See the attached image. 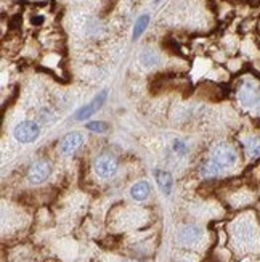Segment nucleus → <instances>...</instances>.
Wrapping results in <instances>:
<instances>
[{"label":"nucleus","instance_id":"nucleus-5","mask_svg":"<svg viewBox=\"0 0 260 262\" xmlns=\"http://www.w3.org/2000/svg\"><path fill=\"white\" fill-rule=\"evenodd\" d=\"M238 100L240 103L244 106V108H254L257 106L258 103V92L254 84L251 82H246L240 87V92H238Z\"/></svg>","mask_w":260,"mask_h":262},{"label":"nucleus","instance_id":"nucleus-2","mask_svg":"<svg viewBox=\"0 0 260 262\" xmlns=\"http://www.w3.org/2000/svg\"><path fill=\"white\" fill-rule=\"evenodd\" d=\"M40 135V127L34 121H22L13 129V137L21 143H32Z\"/></svg>","mask_w":260,"mask_h":262},{"label":"nucleus","instance_id":"nucleus-17","mask_svg":"<svg viewBox=\"0 0 260 262\" xmlns=\"http://www.w3.org/2000/svg\"><path fill=\"white\" fill-rule=\"evenodd\" d=\"M255 110H257V111L260 113V100H258V103H257V106H255Z\"/></svg>","mask_w":260,"mask_h":262},{"label":"nucleus","instance_id":"nucleus-18","mask_svg":"<svg viewBox=\"0 0 260 262\" xmlns=\"http://www.w3.org/2000/svg\"><path fill=\"white\" fill-rule=\"evenodd\" d=\"M124 262H141V260H124Z\"/></svg>","mask_w":260,"mask_h":262},{"label":"nucleus","instance_id":"nucleus-7","mask_svg":"<svg viewBox=\"0 0 260 262\" xmlns=\"http://www.w3.org/2000/svg\"><path fill=\"white\" fill-rule=\"evenodd\" d=\"M82 142H84V137L79 132L67 134L64 139L61 140V143H60V151L63 155H73L77 150V148L82 145Z\"/></svg>","mask_w":260,"mask_h":262},{"label":"nucleus","instance_id":"nucleus-15","mask_svg":"<svg viewBox=\"0 0 260 262\" xmlns=\"http://www.w3.org/2000/svg\"><path fill=\"white\" fill-rule=\"evenodd\" d=\"M87 127L93 132H105L106 130V124L105 122H88Z\"/></svg>","mask_w":260,"mask_h":262},{"label":"nucleus","instance_id":"nucleus-4","mask_svg":"<svg viewBox=\"0 0 260 262\" xmlns=\"http://www.w3.org/2000/svg\"><path fill=\"white\" fill-rule=\"evenodd\" d=\"M50 172H52V166H50L49 161H37V163H34L29 167L28 180L34 185H39V184H42V182H45L49 179Z\"/></svg>","mask_w":260,"mask_h":262},{"label":"nucleus","instance_id":"nucleus-11","mask_svg":"<svg viewBox=\"0 0 260 262\" xmlns=\"http://www.w3.org/2000/svg\"><path fill=\"white\" fill-rule=\"evenodd\" d=\"M201 236V230L195 225H188V227H183L182 230L178 233V240L183 242V243H195L199 240Z\"/></svg>","mask_w":260,"mask_h":262},{"label":"nucleus","instance_id":"nucleus-9","mask_svg":"<svg viewBox=\"0 0 260 262\" xmlns=\"http://www.w3.org/2000/svg\"><path fill=\"white\" fill-rule=\"evenodd\" d=\"M150 184L148 182H145V180H140L137 182V184H133L132 188H130V196L135 200V201H143L150 196Z\"/></svg>","mask_w":260,"mask_h":262},{"label":"nucleus","instance_id":"nucleus-1","mask_svg":"<svg viewBox=\"0 0 260 262\" xmlns=\"http://www.w3.org/2000/svg\"><path fill=\"white\" fill-rule=\"evenodd\" d=\"M210 159L216 164H219L222 169H227V167H233L236 164V161H238V153H236V150L231 145L219 143L212 148Z\"/></svg>","mask_w":260,"mask_h":262},{"label":"nucleus","instance_id":"nucleus-6","mask_svg":"<svg viewBox=\"0 0 260 262\" xmlns=\"http://www.w3.org/2000/svg\"><path fill=\"white\" fill-rule=\"evenodd\" d=\"M106 95H108L106 90H103V92H101V94H98L92 101H90L88 105L82 106L81 110H79V111L76 113V119H77V121H84V119H87V118L92 116L93 113H95V111H98V108L105 103Z\"/></svg>","mask_w":260,"mask_h":262},{"label":"nucleus","instance_id":"nucleus-14","mask_svg":"<svg viewBox=\"0 0 260 262\" xmlns=\"http://www.w3.org/2000/svg\"><path fill=\"white\" fill-rule=\"evenodd\" d=\"M148 25H150V15H141V16L137 19V23H135V28H133V39H138Z\"/></svg>","mask_w":260,"mask_h":262},{"label":"nucleus","instance_id":"nucleus-16","mask_svg":"<svg viewBox=\"0 0 260 262\" xmlns=\"http://www.w3.org/2000/svg\"><path fill=\"white\" fill-rule=\"evenodd\" d=\"M174 151L178 153V155H185V153H186V145H185V142H182V140H175V142H174Z\"/></svg>","mask_w":260,"mask_h":262},{"label":"nucleus","instance_id":"nucleus-10","mask_svg":"<svg viewBox=\"0 0 260 262\" xmlns=\"http://www.w3.org/2000/svg\"><path fill=\"white\" fill-rule=\"evenodd\" d=\"M156 182L166 195H171L172 187H174V179L167 170H156Z\"/></svg>","mask_w":260,"mask_h":262},{"label":"nucleus","instance_id":"nucleus-3","mask_svg":"<svg viewBox=\"0 0 260 262\" xmlns=\"http://www.w3.org/2000/svg\"><path fill=\"white\" fill-rule=\"evenodd\" d=\"M95 174L101 179H109L116 174L117 170V161L109 155H101L95 159Z\"/></svg>","mask_w":260,"mask_h":262},{"label":"nucleus","instance_id":"nucleus-8","mask_svg":"<svg viewBox=\"0 0 260 262\" xmlns=\"http://www.w3.org/2000/svg\"><path fill=\"white\" fill-rule=\"evenodd\" d=\"M233 233L236 236V240L238 242H243V243H249L254 240V236H255V230H254V227L252 224L249 222H238L234 225V229H233Z\"/></svg>","mask_w":260,"mask_h":262},{"label":"nucleus","instance_id":"nucleus-19","mask_svg":"<svg viewBox=\"0 0 260 262\" xmlns=\"http://www.w3.org/2000/svg\"><path fill=\"white\" fill-rule=\"evenodd\" d=\"M156 2H159V0H156Z\"/></svg>","mask_w":260,"mask_h":262},{"label":"nucleus","instance_id":"nucleus-13","mask_svg":"<svg viewBox=\"0 0 260 262\" xmlns=\"http://www.w3.org/2000/svg\"><path fill=\"white\" fill-rule=\"evenodd\" d=\"M222 170V167L219 164H216L212 161V159H209V161H206L204 164H202L201 167V174L204 176V177H214V176H217L219 172Z\"/></svg>","mask_w":260,"mask_h":262},{"label":"nucleus","instance_id":"nucleus-12","mask_svg":"<svg viewBox=\"0 0 260 262\" xmlns=\"http://www.w3.org/2000/svg\"><path fill=\"white\" fill-rule=\"evenodd\" d=\"M244 146H246L247 153H249V156H252V158L260 156V140L255 139V137H249V139H246Z\"/></svg>","mask_w":260,"mask_h":262}]
</instances>
